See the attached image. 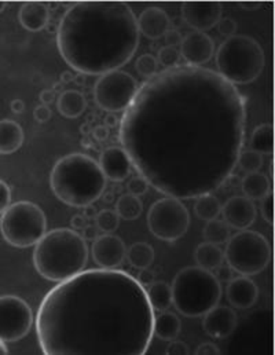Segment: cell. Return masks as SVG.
Masks as SVG:
<instances>
[{"label":"cell","mask_w":275,"mask_h":355,"mask_svg":"<svg viewBox=\"0 0 275 355\" xmlns=\"http://www.w3.org/2000/svg\"><path fill=\"white\" fill-rule=\"evenodd\" d=\"M245 127L240 89L209 68L177 65L138 89L118 137L139 175L184 200L220 189L233 174Z\"/></svg>","instance_id":"cell-1"},{"label":"cell","mask_w":275,"mask_h":355,"mask_svg":"<svg viewBox=\"0 0 275 355\" xmlns=\"http://www.w3.org/2000/svg\"><path fill=\"white\" fill-rule=\"evenodd\" d=\"M154 310L146 288L125 271L90 268L43 299L36 332L44 354L148 353Z\"/></svg>","instance_id":"cell-2"},{"label":"cell","mask_w":275,"mask_h":355,"mask_svg":"<svg viewBox=\"0 0 275 355\" xmlns=\"http://www.w3.org/2000/svg\"><path fill=\"white\" fill-rule=\"evenodd\" d=\"M64 61L83 75L102 76L130 62L139 46L134 10L124 1H79L58 24Z\"/></svg>","instance_id":"cell-3"},{"label":"cell","mask_w":275,"mask_h":355,"mask_svg":"<svg viewBox=\"0 0 275 355\" xmlns=\"http://www.w3.org/2000/svg\"><path fill=\"white\" fill-rule=\"evenodd\" d=\"M106 183L107 179L99 164L83 153L64 156L50 174V186L55 197L76 208H85L99 200L105 193Z\"/></svg>","instance_id":"cell-4"},{"label":"cell","mask_w":275,"mask_h":355,"mask_svg":"<svg viewBox=\"0 0 275 355\" xmlns=\"http://www.w3.org/2000/svg\"><path fill=\"white\" fill-rule=\"evenodd\" d=\"M89 245L73 229H55L46 233L35 245L33 265L46 279L62 282L85 270Z\"/></svg>","instance_id":"cell-5"},{"label":"cell","mask_w":275,"mask_h":355,"mask_svg":"<svg viewBox=\"0 0 275 355\" xmlns=\"http://www.w3.org/2000/svg\"><path fill=\"white\" fill-rule=\"evenodd\" d=\"M215 62L218 73L237 87L259 79L266 68V55L254 37L234 35L219 46Z\"/></svg>","instance_id":"cell-6"},{"label":"cell","mask_w":275,"mask_h":355,"mask_svg":"<svg viewBox=\"0 0 275 355\" xmlns=\"http://www.w3.org/2000/svg\"><path fill=\"white\" fill-rule=\"evenodd\" d=\"M171 289L172 304L190 318L202 317L222 299V285L215 274L198 266L182 268L175 275Z\"/></svg>","instance_id":"cell-7"},{"label":"cell","mask_w":275,"mask_h":355,"mask_svg":"<svg viewBox=\"0 0 275 355\" xmlns=\"http://www.w3.org/2000/svg\"><path fill=\"white\" fill-rule=\"evenodd\" d=\"M0 232L10 245L29 248L47 233V218L39 205L30 201H18L8 205L1 214Z\"/></svg>","instance_id":"cell-8"},{"label":"cell","mask_w":275,"mask_h":355,"mask_svg":"<svg viewBox=\"0 0 275 355\" xmlns=\"http://www.w3.org/2000/svg\"><path fill=\"white\" fill-rule=\"evenodd\" d=\"M224 261L240 275L260 274L272 262L270 243L258 232L240 230L226 243Z\"/></svg>","instance_id":"cell-9"},{"label":"cell","mask_w":275,"mask_h":355,"mask_svg":"<svg viewBox=\"0 0 275 355\" xmlns=\"http://www.w3.org/2000/svg\"><path fill=\"white\" fill-rule=\"evenodd\" d=\"M148 226L159 240L174 243L187 233L190 214L179 198L167 196L152 204L148 212Z\"/></svg>","instance_id":"cell-10"},{"label":"cell","mask_w":275,"mask_h":355,"mask_svg":"<svg viewBox=\"0 0 275 355\" xmlns=\"http://www.w3.org/2000/svg\"><path fill=\"white\" fill-rule=\"evenodd\" d=\"M139 89L138 82L124 71H113L99 76L94 86L96 105L109 112H125Z\"/></svg>","instance_id":"cell-11"},{"label":"cell","mask_w":275,"mask_h":355,"mask_svg":"<svg viewBox=\"0 0 275 355\" xmlns=\"http://www.w3.org/2000/svg\"><path fill=\"white\" fill-rule=\"evenodd\" d=\"M33 324V314L25 300L18 296H0V340L18 342L25 338Z\"/></svg>","instance_id":"cell-12"},{"label":"cell","mask_w":275,"mask_h":355,"mask_svg":"<svg viewBox=\"0 0 275 355\" xmlns=\"http://www.w3.org/2000/svg\"><path fill=\"white\" fill-rule=\"evenodd\" d=\"M181 14L184 24L195 32H205L222 19L223 6L220 1H184Z\"/></svg>","instance_id":"cell-13"},{"label":"cell","mask_w":275,"mask_h":355,"mask_svg":"<svg viewBox=\"0 0 275 355\" xmlns=\"http://www.w3.org/2000/svg\"><path fill=\"white\" fill-rule=\"evenodd\" d=\"M127 248L124 241L114 234L99 236L91 247L94 262L100 268H117L125 259Z\"/></svg>","instance_id":"cell-14"},{"label":"cell","mask_w":275,"mask_h":355,"mask_svg":"<svg viewBox=\"0 0 275 355\" xmlns=\"http://www.w3.org/2000/svg\"><path fill=\"white\" fill-rule=\"evenodd\" d=\"M181 57L187 65L202 67L209 62L215 54L213 39L205 32H190L184 36L181 43Z\"/></svg>","instance_id":"cell-15"},{"label":"cell","mask_w":275,"mask_h":355,"mask_svg":"<svg viewBox=\"0 0 275 355\" xmlns=\"http://www.w3.org/2000/svg\"><path fill=\"white\" fill-rule=\"evenodd\" d=\"M223 220L233 229L245 230L258 218V209L252 200L245 196H233L222 205Z\"/></svg>","instance_id":"cell-16"},{"label":"cell","mask_w":275,"mask_h":355,"mask_svg":"<svg viewBox=\"0 0 275 355\" xmlns=\"http://www.w3.org/2000/svg\"><path fill=\"white\" fill-rule=\"evenodd\" d=\"M238 325V317L231 307L215 306L202 315V329L215 339H226L234 334Z\"/></svg>","instance_id":"cell-17"},{"label":"cell","mask_w":275,"mask_h":355,"mask_svg":"<svg viewBox=\"0 0 275 355\" xmlns=\"http://www.w3.org/2000/svg\"><path fill=\"white\" fill-rule=\"evenodd\" d=\"M98 164L106 179L113 182L124 180L132 171V162L121 146H110L103 150Z\"/></svg>","instance_id":"cell-18"},{"label":"cell","mask_w":275,"mask_h":355,"mask_svg":"<svg viewBox=\"0 0 275 355\" xmlns=\"http://www.w3.org/2000/svg\"><path fill=\"white\" fill-rule=\"evenodd\" d=\"M259 297V288L254 279L241 275L229 281L226 288V299L231 307L238 310L251 309Z\"/></svg>","instance_id":"cell-19"},{"label":"cell","mask_w":275,"mask_h":355,"mask_svg":"<svg viewBox=\"0 0 275 355\" xmlns=\"http://www.w3.org/2000/svg\"><path fill=\"white\" fill-rule=\"evenodd\" d=\"M136 25L139 35L142 33L148 39L157 40L170 29L171 19L166 10L160 7H148L136 18Z\"/></svg>","instance_id":"cell-20"},{"label":"cell","mask_w":275,"mask_h":355,"mask_svg":"<svg viewBox=\"0 0 275 355\" xmlns=\"http://www.w3.org/2000/svg\"><path fill=\"white\" fill-rule=\"evenodd\" d=\"M18 21L26 31L39 32L50 21V8L42 1H26L19 7Z\"/></svg>","instance_id":"cell-21"},{"label":"cell","mask_w":275,"mask_h":355,"mask_svg":"<svg viewBox=\"0 0 275 355\" xmlns=\"http://www.w3.org/2000/svg\"><path fill=\"white\" fill-rule=\"evenodd\" d=\"M24 130L14 120H0V155H11L24 145Z\"/></svg>","instance_id":"cell-22"},{"label":"cell","mask_w":275,"mask_h":355,"mask_svg":"<svg viewBox=\"0 0 275 355\" xmlns=\"http://www.w3.org/2000/svg\"><path fill=\"white\" fill-rule=\"evenodd\" d=\"M58 112L66 119H76L87 109L86 96L78 89H65L57 99Z\"/></svg>","instance_id":"cell-23"},{"label":"cell","mask_w":275,"mask_h":355,"mask_svg":"<svg viewBox=\"0 0 275 355\" xmlns=\"http://www.w3.org/2000/svg\"><path fill=\"white\" fill-rule=\"evenodd\" d=\"M182 322L179 317L171 311H161L157 317H154L153 324V335L164 342H171L177 339L181 334Z\"/></svg>","instance_id":"cell-24"},{"label":"cell","mask_w":275,"mask_h":355,"mask_svg":"<svg viewBox=\"0 0 275 355\" xmlns=\"http://www.w3.org/2000/svg\"><path fill=\"white\" fill-rule=\"evenodd\" d=\"M240 189L247 198L255 201L262 200L272 191V183L267 175L262 173H252L247 174V177L241 180Z\"/></svg>","instance_id":"cell-25"},{"label":"cell","mask_w":275,"mask_h":355,"mask_svg":"<svg viewBox=\"0 0 275 355\" xmlns=\"http://www.w3.org/2000/svg\"><path fill=\"white\" fill-rule=\"evenodd\" d=\"M194 261L197 266L212 271L224 262V251L220 245L202 243L194 251Z\"/></svg>","instance_id":"cell-26"},{"label":"cell","mask_w":275,"mask_h":355,"mask_svg":"<svg viewBox=\"0 0 275 355\" xmlns=\"http://www.w3.org/2000/svg\"><path fill=\"white\" fill-rule=\"evenodd\" d=\"M146 293L153 310L167 311L172 306V289L166 281H154L146 288Z\"/></svg>","instance_id":"cell-27"},{"label":"cell","mask_w":275,"mask_h":355,"mask_svg":"<svg viewBox=\"0 0 275 355\" xmlns=\"http://www.w3.org/2000/svg\"><path fill=\"white\" fill-rule=\"evenodd\" d=\"M251 150L263 155H272L274 150V128L272 124H260L251 135Z\"/></svg>","instance_id":"cell-28"},{"label":"cell","mask_w":275,"mask_h":355,"mask_svg":"<svg viewBox=\"0 0 275 355\" xmlns=\"http://www.w3.org/2000/svg\"><path fill=\"white\" fill-rule=\"evenodd\" d=\"M220 212H222L220 201L212 193H206L195 197L194 214L198 219L204 222H209V220L218 219Z\"/></svg>","instance_id":"cell-29"},{"label":"cell","mask_w":275,"mask_h":355,"mask_svg":"<svg viewBox=\"0 0 275 355\" xmlns=\"http://www.w3.org/2000/svg\"><path fill=\"white\" fill-rule=\"evenodd\" d=\"M154 250L148 243H135L127 250L125 254L128 263L138 270L152 266V263L154 262Z\"/></svg>","instance_id":"cell-30"},{"label":"cell","mask_w":275,"mask_h":355,"mask_svg":"<svg viewBox=\"0 0 275 355\" xmlns=\"http://www.w3.org/2000/svg\"><path fill=\"white\" fill-rule=\"evenodd\" d=\"M143 211V204L139 197L132 196L130 193L118 197L116 202V212L120 219L124 220H136Z\"/></svg>","instance_id":"cell-31"},{"label":"cell","mask_w":275,"mask_h":355,"mask_svg":"<svg viewBox=\"0 0 275 355\" xmlns=\"http://www.w3.org/2000/svg\"><path fill=\"white\" fill-rule=\"evenodd\" d=\"M202 237L205 243L222 245V244H226L231 237V227L224 220L213 219L206 222L202 230Z\"/></svg>","instance_id":"cell-32"},{"label":"cell","mask_w":275,"mask_h":355,"mask_svg":"<svg viewBox=\"0 0 275 355\" xmlns=\"http://www.w3.org/2000/svg\"><path fill=\"white\" fill-rule=\"evenodd\" d=\"M95 225L100 230V233L112 234L120 226V216L113 209H102L95 218Z\"/></svg>","instance_id":"cell-33"},{"label":"cell","mask_w":275,"mask_h":355,"mask_svg":"<svg viewBox=\"0 0 275 355\" xmlns=\"http://www.w3.org/2000/svg\"><path fill=\"white\" fill-rule=\"evenodd\" d=\"M263 156L258 152L254 150H241L237 164L241 167V170L247 174H252V173H259V170L263 167Z\"/></svg>","instance_id":"cell-34"},{"label":"cell","mask_w":275,"mask_h":355,"mask_svg":"<svg viewBox=\"0 0 275 355\" xmlns=\"http://www.w3.org/2000/svg\"><path fill=\"white\" fill-rule=\"evenodd\" d=\"M135 69L136 72L145 78V79H150L153 78L157 71H159V62L157 58L153 54H143L141 55L136 62H135Z\"/></svg>","instance_id":"cell-35"},{"label":"cell","mask_w":275,"mask_h":355,"mask_svg":"<svg viewBox=\"0 0 275 355\" xmlns=\"http://www.w3.org/2000/svg\"><path fill=\"white\" fill-rule=\"evenodd\" d=\"M181 60V51L178 47H168V46H164L159 50V54H157V62L166 68V69H171V68H175L178 65Z\"/></svg>","instance_id":"cell-36"},{"label":"cell","mask_w":275,"mask_h":355,"mask_svg":"<svg viewBox=\"0 0 275 355\" xmlns=\"http://www.w3.org/2000/svg\"><path fill=\"white\" fill-rule=\"evenodd\" d=\"M149 186L150 184H149V182L145 178L142 177V175H136V177H132L128 180L127 190H128L130 194L139 197V196H142V194H145L148 191Z\"/></svg>","instance_id":"cell-37"},{"label":"cell","mask_w":275,"mask_h":355,"mask_svg":"<svg viewBox=\"0 0 275 355\" xmlns=\"http://www.w3.org/2000/svg\"><path fill=\"white\" fill-rule=\"evenodd\" d=\"M260 211H262V216L265 219V222H267L269 225L273 223L274 220V194L273 191H270L266 197H263L260 200Z\"/></svg>","instance_id":"cell-38"},{"label":"cell","mask_w":275,"mask_h":355,"mask_svg":"<svg viewBox=\"0 0 275 355\" xmlns=\"http://www.w3.org/2000/svg\"><path fill=\"white\" fill-rule=\"evenodd\" d=\"M216 28L220 35H223L226 37H231L237 32V22L233 18H222L216 24Z\"/></svg>","instance_id":"cell-39"},{"label":"cell","mask_w":275,"mask_h":355,"mask_svg":"<svg viewBox=\"0 0 275 355\" xmlns=\"http://www.w3.org/2000/svg\"><path fill=\"white\" fill-rule=\"evenodd\" d=\"M11 201V189L0 179V215L8 208Z\"/></svg>","instance_id":"cell-40"},{"label":"cell","mask_w":275,"mask_h":355,"mask_svg":"<svg viewBox=\"0 0 275 355\" xmlns=\"http://www.w3.org/2000/svg\"><path fill=\"white\" fill-rule=\"evenodd\" d=\"M233 268L229 266L227 263H222L220 266L215 268V277L218 278L219 282H229L234 278V274H233Z\"/></svg>","instance_id":"cell-41"},{"label":"cell","mask_w":275,"mask_h":355,"mask_svg":"<svg viewBox=\"0 0 275 355\" xmlns=\"http://www.w3.org/2000/svg\"><path fill=\"white\" fill-rule=\"evenodd\" d=\"M190 353V349H188V346L184 343V342H181V340H177V339H174V340H171V343L168 345V347L166 349V354L168 355H186Z\"/></svg>","instance_id":"cell-42"},{"label":"cell","mask_w":275,"mask_h":355,"mask_svg":"<svg viewBox=\"0 0 275 355\" xmlns=\"http://www.w3.org/2000/svg\"><path fill=\"white\" fill-rule=\"evenodd\" d=\"M182 39H184V36L181 35V32L178 29H168L164 35V42H166V46H168V47L181 46Z\"/></svg>","instance_id":"cell-43"},{"label":"cell","mask_w":275,"mask_h":355,"mask_svg":"<svg viewBox=\"0 0 275 355\" xmlns=\"http://www.w3.org/2000/svg\"><path fill=\"white\" fill-rule=\"evenodd\" d=\"M35 120L39 123H47L51 119V109L47 105H39L33 112Z\"/></svg>","instance_id":"cell-44"},{"label":"cell","mask_w":275,"mask_h":355,"mask_svg":"<svg viewBox=\"0 0 275 355\" xmlns=\"http://www.w3.org/2000/svg\"><path fill=\"white\" fill-rule=\"evenodd\" d=\"M135 278L138 279V282L142 286L148 288L149 285H152L154 282V272L152 270H149V268H142Z\"/></svg>","instance_id":"cell-45"},{"label":"cell","mask_w":275,"mask_h":355,"mask_svg":"<svg viewBox=\"0 0 275 355\" xmlns=\"http://www.w3.org/2000/svg\"><path fill=\"white\" fill-rule=\"evenodd\" d=\"M194 354L206 355V354H222L220 349H218L213 343H202L201 346H198L194 352Z\"/></svg>","instance_id":"cell-46"},{"label":"cell","mask_w":275,"mask_h":355,"mask_svg":"<svg viewBox=\"0 0 275 355\" xmlns=\"http://www.w3.org/2000/svg\"><path fill=\"white\" fill-rule=\"evenodd\" d=\"M83 239L86 240V241H95L98 237H99V233H100V230L96 227V225L94 223H89L83 230Z\"/></svg>","instance_id":"cell-47"},{"label":"cell","mask_w":275,"mask_h":355,"mask_svg":"<svg viewBox=\"0 0 275 355\" xmlns=\"http://www.w3.org/2000/svg\"><path fill=\"white\" fill-rule=\"evenodd\" d=\"M89 225V220L85 218V215H75L73 218H72V220H71V226H72V229L73 230H76V232H82L86 226Z\"/></svg>","instance_id":"cell-48"},{"label":"cell","mask_w":275,"mask_h":355,"mask_svg":"<svg viewBox=\"0 0 275 355\" xmlns=\"http://www.w3.org/2000/svg\"><path fill=\"white\" fill-rule=\"evenodd\" d=\"M92 137L95 141L98 142H103L109 138V128H106L105 125H98L92 130Z\"/></svg>","instance_id":"cell-49"},{"label":"cell","mask_w":275,"mask_h":355,"mask_svg":"<svg viewBox=\"0 0 275 355\" xmlns=\"http://www.w3.org/2000/svg\"><path fill=\"white\" fill-rule=\"evenodd\" d=\"M55 99H57V92H55L54 89H43V91L40 92V101H42L43 105H50V103H53Z\"/></svg>","instance_id":"cell-50"},{"label":"cell","mask_w":275,"mask_h":355,"mask_svg":"<svg viewBox=\"0 0 275 355\" xmlns=\"http://www.w3.org/2000/svg\"><path fill=\"white\" fill-rule=\"evenodd\" d=\"M238 6L244 10H248V11H254V10H258L263 6L262 1H240Z\"/></svg>","instance_id":"cell-51"},{"label":"cell","mask_w":275,"mask_h":355,"mask_svg":"<svg viewBox=\"0 0 275 355\" xmlns=\"http://www.w3.org/2000/svg\"><path fill=\"white\" fill-rule=\"evenodd\" d=\"M98 212H99V211L95 208V205L89 204V205H86V207H85L83 215H85V218H86L87 220H95V218H96Z\"/></svg>","instance_id":"cell-52"},{"label":"cell","mask_w":275,"mask_h":355,"mask_svg":"<svg viewBox=\"0 0 275 355\" xmlns=\"http://www.w3.org/2000/svg\"><path fill=\"white\" fill-rule=\"evenodd\" d=\"M103 123H105V127H106V128H114V127L118 124V119L116 117L114 113H109V114L105 117Z\"/></svg>","instance_id":"cell-53"},{"label":"cell","mask_w":275,"mask_h":355,"mask_svg":"<svg viewBox=\"0 0 275 355\" xmlns=\"http://www.w3.org/2000/svg\"><path fill=\"white\" fill-rule=\"evenodd\" d=\"M10 107H11V110H12L14 113H22L24 109H25V103H24V101H21V99H14V101L10 103Z\"/></svg>","instance_id":"cell-54"},{"label":"cell","mask_w":275,"mask_h":355,"mask_svg":"<svg viewBox=\"0 0 275 355\" xmlns=\"http://www.w3.org/2000/svg\"><path fill=\"white\" fill-rule=\"evenodd\" d=\"M72 82H75V75L72 72L66 71L61 75V83L62 85H68V83H72Z\"/></svg>","instance_id":"cell-55"},{"label":"cell","mask_w":275,"mask_h":355,"mask_svg":"<svg viewBox=\"0 0 275 355\" xmlns=\"http://www.w3.org/2000/svg\"><path fill=\"white\" fill-rule=\"evenodd\" d=\"M46 29H47L51 35H57V32H58V25H55L54 22H50V21H48Z\"/></svg>","instance_id":"cell-56"},{"label":"cell","mask_w":275,"mask_h":355,"mask_svg":"<svg viewBox=\"0 0 275 355\" xmlns=\"http://www.w3.org/2000/svg\"><path fill=\"white\" fill-rule=\"evenodd\" d=\"M80 131H82V134H85V135H89L90 132H92L91 127H90V123H85V124L82 125Z\"/></svg>","instance_id":"cell-57"},{"label":"cell","mask_w":275,"mask_h":355,"mask_svg":"<svg viewBox=\"0 0 275 355\" xmlns=\"http://www.w3.org/2000/svg\"><path fill=\"white\" fill-rule=\"evenodd\" d=\"M7 353H8V350H7L6 345H4V342L0 340V354H7Z\"/></svg>","instance_id":"cell-58"},{"label":"cell","mask_w":275,"mask_h":355,"mask_svg":"<svg viewBox=\"0 0 275 355\" xmlns=\"http://www.w3.org/2000/svg\"><path fill=\"white\" fill-rule=\"evenodd\" d=\"M174 22H175L174 25H175L177 28H181V26H182V25L184 24V19H182V18H175V19H174ZM177 28H175V29H177Z\"/></svg>","instance_id":"cell-59"},{"label":"cell","mask_w":275,"mask_h":355,"mask_svg":"<svg viewBox=\"0 0 275 355\" xmlns=\"http://www.w3.org/2000/svg\"><path fill=\"white\" fill-rule=\"evenodd\" d=\"M82 144H83V146H85V148H90V146H91V141H90L87 137L82 141Z\"/></svg>","instance_id":"cell-60"},{"label":"cell","mask_w":275,"mask_h":355,"mask_svg":"<svg viewBox=\"0 0 275 355\" xmlns=\"http://www.w3.org/2000/svg\"><path fill=\"white\" fill-rule=\"evenodd\" d=\"M113 201V194L110 193V194H107L106 197H105V202H112Z\"/></svg>","instance_id":"cell-61"},{"label":"cell","mask_w":275,"mask_h":355,"mask_svg":"<svg viewBox=\"0 0 275 355\" xmlns=\"http://www.w3.org/2000/svg\"><path fill=\"white\" fill-rule=\"evenodd\" d=\"M6 6H7V1H0V12L6 8Z\"/></svg>","instance_id":"cell-62"}]
</instances>
